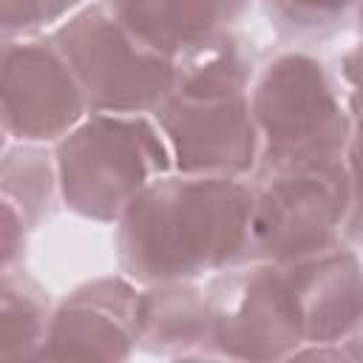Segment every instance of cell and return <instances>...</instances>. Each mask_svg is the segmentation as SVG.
Listing matches in <instances>:
<instances>
[{
	"label": "cell",
	"mask_w": 363,
	"mask_h": 363,
	"mask_svg": "<svg viewBox=\"0 0 363 363\" xmlns=\"http://www.w3.org/2000/svg\"><path fill=\"white\" fill-rule=\"evenodd\" d=\"M292 17H306V20H320L326 14L343 11L352 0H278Z\"/></svg>",
	"instance_id": "13"
},
{
	"label": "cell",
	"mask_w": 363,
	"mask_h": 363,
	"mask_svg": "<svg viewBox=\"0 0 363 363\" xmlns=\"http://www.w3.org/2000/svg\"><path fill=\"white\" fill-rule=\"evenodd\" d=\"M57 43L82 94L99 111H139L162 102L176 71L170 57L139 43L113 14L88 9L57 31Z\"/></svg>",
	"instance_id": "3"
},
{
	"label": "cell",
	"mask_w": 363,
	"mask_h": 363,
	"mask_svg": "<svg viewBox=\"0 0 363 363\" xmlns=\"http://www.w3.org/2000/svg\"><path fill=\"white\" fill-rule=\"evenodd\" d=\"M77 0H6V31H26L54 20Z\"/></svg>",
	"instance_id": "11"
},
{
	"label": "cell",
	"mask_w": 363,
	"mask_h": 363,
	"mask_svg": "<svg viewBox=\"0 0 363 363\" xmlns=\"http://www.w3.org/2000/svg\"><path fill=\"white\" fill-rule=\"evenodd\" d=\"M111 9L139 43L173 57L210 43V31L224 14V0H111Z\"/></svg>",
	"instance_id": "9"
},
{
	"label": "cell",
	"mask_w": 363,
	"mask_h": 363,
	"mask_svg": "<svg viewBox=\"0 0 363 363\" xmlns=\"http://www.w3.org/2000/svg\"><path fill=\"white\" fill-rule=\"evenodd\" d=\"M352 187H354V199H352V233H363V125L360 133L352 145Z\"/></svg>",
	"instance_id": "12"
},
{
	"label": "cell",
	"mask_w": 363,
	"mask_h": 363,
	"mask_svg": "<svg viewBox=\"0 0 363 363\" xmlns=\"http://www.w3.org/2000/svg\"><path fill=\"white\" fill-rule=\"evenodd\" d=\"M167 167V153L145 119L94 116L60 147L65 201L94 218H113Z\"/></svg>",
	"instance_id": "2"
},
{
	"label": "cell",
	"mask_w": 363,
	"mask_h": 363,
	"mask_svg": "<svg viewBox=\"0 0 363 363\" xmlns=\"http://www.w3.org/2000/svg\"><path fill=\"white\" fill-rule=\"evenodd\" d=\"M349 187L335 156L281 164L252 201V244L278 261L323 252L349 204Z\"/></svg>",
	"instance_id": "4"
},
{
	"label": "cell",
	"mask_w": 363,
	"mask_h": 363,
	"mask_svg": "<svg viewBox=\"0 0 363 363\" xmlns=\"http://www.w3.org/2000/svg\"><path fill=\"white\" fill-rule=\"evenodd\" d=\"M139 332L156 349L182 346V352L199 337L213 340V312L210 301H199L196 292L182 286L150 292L139 301Z\"/></svg>",
	"instance_id": "10"
},
{
	"label": "cell",
	"mask_w": 363,
	"mask_h": 363,
	"mask_svg": "<svg viewBox=\"0 0 363 363\" xmlns=\"http://www.w3.org/2000/svg\"><path fill=\"white\" fill-rule=\"evenodd\" d=\"M252 201L230 179L150 182L122 213V267L142 281L221 267L252 244Z\"/></svg>",
	"instance_id": "1"
},
{
	"label": "cell",
	"mask_w": 363,
	"mask_h": 363,
	"mask_svg": "<svg viewBox=\"0 0 363 363\" xmlns=\"http://www.w3.org/2000/svg\"><path fill=\"white\" fill-rule=\"evenodd\" d=\"M139 337V301L119 281H99L77 292L54 318L43 354L125 357Z\"/></svg>",
	"instance_id": "8"
},
{
	"label": "cell",
	"mask_w": 363,
	"mask_h": 363,
	"mask_svg": "<svg viewBox=\"0 0 363 363\" xmlns=\"http://www.w3.org/2000/svg\"><path fill=\"white\" fill-rule=\"evenodd\" d=\"M346 77L354 88V96H363V48L346 57Z\"/></svg>",
	"instance_id": "14"
},
{
	"label": "cell",
	"mask_w": 363,
	"mask_h": 363,
	"mask_svg": "<svg viewBox=\"0 0 363 363\" xmlns=\"http://www.w3.org/2000/svg\"><path fill=\"white\" fill-rule=\"evenodd\" d=\"M162 125L187 173H238L252 164L255 128L241 88L184 82Z\"/></svg>",
	"instance_id": "6"
},
{
	"label": "cell",
	"mask_w": 363,
	"mask_h": 363,
	"mask_svg": "<svg viewBox=\"0 0 363 363\" xmlns=\"http://www.w3.org/2000/svg\"><path fill=\"white\" fill-rule=\"evenodd\" d=\"M3 102L17 139H54L79 119L82 85L60 48L9 45Z\"/></svg>",
	"instance_id": "7"
},
{
	"label": "cell",
	"mask_w": 363,
	"mask_h": 363,
	"mask_svg": "<svg viewBox=\"0 0 363 363\" xmlns=\"http://www.w3.org/2000/svg\"><path fill=\"white\" fill-rule=\"evenodd\" d=\"M255 119L267 139L269 164H295L335 156L346 139V122L318 62L284 57L269 65L255 94Z\"/></svg>",
	"instance_id": "5"
}]
</instances>
